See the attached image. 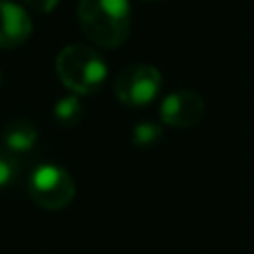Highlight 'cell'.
Listing matches in <instances>:
<instances>
[{"label":"cell","mask_w":254,"mask_h":254,"mask_svg":"<svg viewBox=\"0 0 254 254\" xmlns=\"http://www.w3.org/2000/svg\"><path fill=\"white\" fill-rule=\"evenodd\" d=\"M78 22L94 45L114 49L129 36L131 4L129 0H80Z\"/></svg>","instance_id":"1"},{"label":"cell","mask_w":254,"mask_h":254,"mask_svg":"<svg viewBox=\"0 0 254 254\" xmlns=\"http://www.w3.org/2000/svg\"><path fill=\"white\" fill-rule=\"evenodd\" d=\"M56 74L74 94H94L107 78V63L87 45H69L56 56Z\"/></svg>","instance_id":"2"},{"label":"cell","mask_w":254,"mask_h":254,"mask_svg":"<svg viewBox=\"0 0 254 254\" xmlns=\"http://www.w3.org/2000/svg\"><path fill=\"white\" fill-rule=\"evenodd\" d=\"M29 196L43 210H63L76 196V183L58 165H40L29 179Z\"/></svg>","instance_id":"3"},{"label":"cell","mask_w":254,"mask_h":254,"mask_svg":"<svg viewBox=\"0 0 254 254\" xmlns=\"http://www.w3.org/2000/svg\"><path fill=\"white\" fill-rule=\"evenodd\" d=\"M163 76L154 65H129L116 76L114 94L125 107H145L161 94Z\"/></svg>","instance_id":"4"},{"label":"cell","mask_w":254,"mask_h":254,"mask_svg":"<svg viewBox=\"0 0 254 254\" xmlns=\"http://www.w3.org/2000/svg\"><path fill=\"white\" fill-rule=\"evenodd\" d=\"M205 116V101L192 89H176L161 103V123L176 129L198 125Z\"/></svg>","instance_id":"5"},{"label":"cell","mask_w":254,"mask_h":254,"mask_svg":"<svg viewBox=\"0 0 254 254\" xmlns=\"http://www.w3.org/2000/svg\"><path fill=\"white\" fill-rule=\"evenodd\" d=\"M31 34V18L20 4L0 0V49L22 45Z\"/></svg>","instance_id":"6"},{"label":"cell","mask_w":254,"mask_h":254,"mask_svg":"<svg viewBox=\"0 0 254 254\" xmlns=\"http://www.w3.org/2000/svg\"><path fill=\"white\" fill-rule=\"evenodd\" d=\"M36 140H38V131H36L34 123L22 121V119L7 123V127H4V131H2V145H4V149L11 154L29 152L36 145Z\"/></svg>","instance_id":"7"},{"label":"cell","mask_w":254,"mask_h":254,"mask_svg":"<svg viewBox=\"0 0 254 254\" xmlns=\"http://www.w3.org/2000/svg\"><path fill=\"white\" fill-rule=\"evenodd\" d=\"M54 116H56V121L61 125L74 127L80 119H83V105H80V101L76 96H65L56 103V107H54Z\"/></svg>","instance_id":"8"},{"label":"cell","mask_w":254,"mask_h":254,"mask_svg":"<svg viewBox=\"0 0 254 254\" xmlns=\"http://www.w3.org/2000/svg\"><path fill=\"white\" fill-rule=\"evenodd\" d=\"M163 138V129L158 123H152V121H145V123H138L131 131V140H134L138 147H154L158 140Z\"/></svg>","instance_id":"9"},{"label":"cell","mask_w":254,"mask_h":254,"mask_svg":"<svg viewBox=\"0 0 254 254\" xmlns=\"http://www.w3.org/2000/svg\"><path fill=\"white\" fill-rule=\"evenodd\" d=\"M18 174V161L11 152L0 147V188L9 185Z\"/></svg>","instance_id":"10"},{"label":"cell","mask_w":254,"mask_h":254,"mask_svg":"<svg viewBox=\"0 0 254 254\" xmlns=\"http://www.w3.org/2000/svg\"><path fill=\"white\" fill-rule=\"evenodd\" d=\"M22 2H25L27 7H31L34 11H38V13H47L56 7L58 0H22Z\"/></svg>","instance_id":"11"},{"label":"cell","mask_w":254,"mask_h":254,"mask_svg":"<svg viewBox=\"0 0 254 254\" xmlns=\"http://www.w3.org/2000/svg\"><path fill=\"white\" fill-rule=\"evenodd\" d=\"M145 2H158V0H145Z\"/></svg>","instance_id":"12"},{"label":"cell","mask_w":254,"mask_h":254,"mask_svg":"<svg viewBox=\"0 0 254 254\" xmlns=\"http://www.w3.org/2000/svg\"><path fill=\"white\" fill-rule=\"evenodd\" d=\"M0 83H2V78H0Z\"/></svg>","instance_id":"13"}]
</instances>
